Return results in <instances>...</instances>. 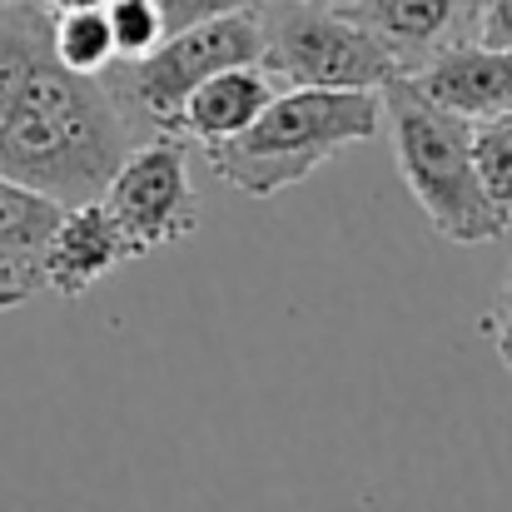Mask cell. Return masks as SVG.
<instances>
[{
  "label": "cell",
  "instance_id": "obj_15",
  "mask_svg": "<svg viewBox=\"0 0 512 512\" xmlns=\"http://www.w3.org/2000/svg\"><path fill=\"white\" fill-rule=\"evenodd\" d=\"M254 5H259V0H160L170 30H184V25H194V20L229 15V10H254Z\"/></svg>",
  "mask_w": 512,
  "mask_h": 512
},
{
  "label": "cell",
  "instance_id": "obj_2",
  "mask_svg": "<svg viewBox=\"0 0 512 512\" xmlns=\"http://www.w3.org/2000/svg\"><path fill=\"white\" fill-rule=\"evenodd\" d=\"M383 130V95L378 90H309L284 85L264 105V115L229 135L204 145V160L214 179L249 199H274L294 184H304L319 165H329L339 150L363 145Z\"/></svg>",
  "mask_w": 512,
  "mask_h": 512
},
{
  "label": "cell",
  "instance_id": "obj_11",
  "mask_svg": "<svg viewBox=\"0 0 512 512\" xmlns=\"http://www.w3.org/2000/svg\"><path fill=\"white\" fill-rule=\"evenodd\" d=\"M60 214H65L60 199L0 174V259H10V264H20V269H30L40 279V254H45Z\"/></svg>",
  "mask_w": 512,
  "mask_h": 512
},
{
  "label": "cell",
  "instance_id": "obj_1",
  "mask_svg": "<svg viewBox=\"0 0 512 512\" xmlns=\"http://www.w3.org/2000/svg\"><path fill=\"white\" fill-rule=\"evenodd\" d=\"M130 145L105 85L50 55V25L0 20V174L85 204L105 194Z\"/></svg>",
  "mask_w": 512,
  "mask_h": 512
},
{
  "label": "cell",
  "instance_id": "obj_19",
  "mask_svg": "<svg viewBox=\"0 0 512 512\" xmlns=\"http://www.w3.org/2000/svg\"><path fill=\"white\" fill-rule=\"evenodd\" d=\"M110 0H45V10L50 15H60V10H105Z\"/></svg>",
  "mask_w": 512,
  "mask_h": 512
},
{
  "label": "cell",
  "instance_id": "obj_7",
  "mask_svg": "<svg viewBox=\"0 0 512 512\" xmlns=\"http://www.w3.org/2000/svg\"><path fill=\"white\" fill-rule=\"evenodd\" d=\"M408 80L418 85V95H428L468 125L512 110V50L483 40H453L433 50L418 70H408Z\"/></svg>",
  "mask_w": 512,
  "mask_h": 512
},
{
  "label": "cell",
  "instance_id": "obj_4",
  "mask_svg": "<svg viewBox=\"0 0 512 512\" xmlns=\"http://www.w3.org/2000/svg\"><path fill=\"white\" fill-rule=\"evenodd\" d=\"M259 10H229L214 20H194L184 30H170L150 55L115 60L100 85L115 100L125 130L135 140L174 135L179 140V110L184 100L229 65H259Z\"/></svg>",
  "mask_w": 512,
  "mask_h": 512
},
{
  "label": "cell",
  "instance_id": "obj_13",
  "mask_svg": "<svg viewBox=\"0 0 512 512\" xmlns=\"http://www.w3.org/2000/svg\"><path fill=\"white\" fill-rule=\"evenodd\" d=\"M473 165L498 214L512 219V110L473 125Z\"/></svg>",
  "mask_w": 512,
  "mask_h": 512
},
{
  "label": "cell",
  "instance_id": "obj_10",
  "mask_svg": "<svg viewBox=\"0 0 512 512\" xmlns=\"http://www.w3.org/2000/svg\"><path fill=\"white\" fill-rule=\"evenodd\" d=\"M353 15L398 50L403 70H418L433 50L453 45V30L468 20V0H358Z\"/></svg>",
  "mask_w": 512,
  "mask_h": 512
},
{
  "label": "cell",
  "instance_id": "obj_3",
  "mask_svg": "<svg viewBox=\"0 0 512 512\" xmlns=\"http://www.w3.org/2000/svg\"><path fill=\"white\" fill-rule=\"evenodd\" d=\"M378 95H383V120L393 135L398 174H403L408 194L418 199V209L428 214L433 234H443L448 244L503 239L512 219L498 214V204L488 199V189L478 179L473 125L448 115L428 95H418V85L408 75H393Z\"/></svg>",
  "mask_w": 512,
  "mask_h": 512
},
{
  "label": "cell",
  "instance_id": "obj_8",
  "mask_svg": "<svg viewBox=\"0 0 512 512\" xmlns=\"http://www.w3.org/2000/svg\"><path fill=\"white\" fill-rule=\"evenodd\" d=\"M125 259H135V254H130L120 224L110 219V209L100 199H85V204H65V214L40 254V279L60 299H85Z\"/></svg>",
  "mask_w": 512,
  "mask_h": 512
},
{
  "label": "cell",
  "instance_id": "obj_14",
  "mask_svg": "<svg viewBox=\"0 0 512 512\" xmlns=\"http://www.w3.org/2000/svg\"><path fill=\"white\" fill-rule=\"evenodd\" d=\"M105 20H110V35H115V55L120 60H140V55H150L170 35L160 0H110L105 5Z\"/></svg>",
  "mask_w": 512,
  "mask_h": 512
},
{
  "label": "cell",
  "instance_id": "obj_5",
  "mask_svg": "<svg viewBox=\"0 0 512 512\" xmlns=\"http://www.w3.org/2000/svg\"><path fill=\"white\" fill-rule=\"evenodd\" d=\"M259 65L274 85L309 90H383L408 75L398 50L353 10L324 0H259Z\"/></svg>",
  "mask_w": 512,
  "mask_h": 512
},
{
  "label": "cell",
  "instance_id": "obj_9",
  "mask_svg": "<svg viewBox=\"0 0 512 512\" xmlns=\"http://www.w3.org/2000/svg\"><path fill=\"white\" fill-rule=\"evenodd\" d=\"M274 90L279 85L264 75V65H229V70L209 75L179 110V140L214 145V140L249 130L264 115V105L274 100Z\"/></svg>",
  "mask_w": 512,
  "mask_h": 512
},
{
  "label": "cell",
  "instance_id": "obj_18",
  "mask_svg": "<svg viewBox=\"0 0 512 512\" xmlns=\"http://www.w3.org/2000/svg\"><path fill=\"white\" fill-rule=\"evenodd\" d=\"M45 284L30 274V269H20V264H10V259H0V309H20L25 299H35Z\"/></svg>",
  "mask_w": 512,
  "mask_h": 512
},
{
  "label": "cell",
  "instance_id": "obj_12",
  "mask_svg": "<svg viewBox=\"0 0 512 512\" xmlns=\"http://www.w3.org/2000/svg\"><path fill=\"white\" fill-rule=\"evenodd\" d=\"M50 55H55L65 70L100 80V75L120 60L105 10H60V15H50Z\"/></svg>",
  "mask_w": 512,
  "mask_h": 512
},
{
  "label": "cell",
  "instance_id": "obj_20",
  "mask_svg": "<svg viewBox=\"0 0 512 512\" xmlns=\"http://www.w3.org/2000/svg\"><path fill=\"white\" fill-rule=\"evenodd\" d=\"M0 5H15V0H0Z\"/></svg>",
  "mask_w": 512,
  "mask_h": 512
},
{
  "label": "cell",
  "instance_id": "obj_6",
  "mask_svg": "<svg viewBox=\"0 0 512 512\" xmlns=\"http://www.w3.org/2000/svg\"><path fill=\"white\" fill-rule=\"evenodd\" d=\"M100 204L120 224L130 254H155L165 244H179L199 229V194L189 189V165H184V140L155 135L135 140L110 174Z\"/></svg>",
  "mask_w": 512,
  "mask_h": 512
},
{
  "label": "cell",
  "instance_id": "obj_17",
  "mask_svg": "<svg viewBox=\"0 0 512 512\" xmlns=\"http://www.w3.org/2000/svg\"><path fill=\"white\" fill-rule=\"evenodd\" d=\"M483 329H488V339H493V348H498V358H503V368H508V378H512V269H508V279H503V294H498L493 314L483 319Z\"/></svg>",
  "mask_w": 512,
  "mask_h": 512
},
{
  "label": "cell",
  "instance_id": "obj_16",
  "mask_svg": "<svg viewBox=\"0 0 512 512\" xmlns=\"http://www.w3.org/2000/svg\"><path fill=\"white\" fill-rule=\"evenodd\" d=\"M473 25H478V40L483 45L512 50V0H483L473 10Z\"/></svg>",
  "mask_w": 512,
  "mask_h": 512
}]
</instances>
